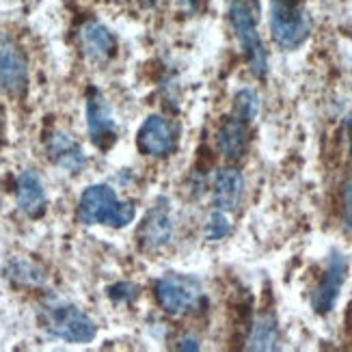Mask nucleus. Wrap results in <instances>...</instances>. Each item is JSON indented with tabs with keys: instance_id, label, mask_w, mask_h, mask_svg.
<instances>
[{
	"instance_id": "nucleus-1",
	"label": "nucleus",
	"mask_w": 352,
	"mask_h": 352,
	"mask_svg": "<svg viewBox=\"0 0 352 352\" xmlns=\"http://www.w3.org/2000/svg\"><path fill=\"white\" fill-rule=\"evenodd\" d=\"M76 217L82 225H111L119 229L134 221L136 208L130 201H121L117 192L106 184H94L80 195Z\"/></svg>"
},
{
	"instance_id": "nucleus-2",
	"label": "nucleus",
	"mask_w": 352,
	"mask_h": 352,
	"mask_svg": "<svg viewBox=\"0 0 352 352\" xmlns=\"http://www.w3.org/2000/svg\"><path fill=\"white\" fill-rule=\"evenodd\" d=\"M229 24L234 28V35L240 43V50L247 56L249 69L255 78H266L268 74V52L264 41L257 33V15L249 0H229L227 7Z\"/></svg>"
},
{
	"instance_id": "nucleus-3",
	"label": "nucleus",
	"mask_w": 352,
	"mask_h": 352,
	"mask_svg": "<svg viewBox=\"0 0 352 352\" xmlns=\"http://www.w3.org/2000/svg\"><path fill=\"white\" fill-rule=\"evenodd\" d=\"M268 26L281 50H296L311 35V18L300 0H270Z\"/></svg>"
},
{
	"instance_id": "nucleus-4",
	"label": "nucleus",
	"mask_w": 352,
	"mask_h": 352,
	"mask_svg": "<svg viewBox=\"0 0 352 352\" xmlns=\"http://www.w3.org/2000/svg\"><path fill=\"white\" fill-rule=\"evenodd\" d=\"M43 329L69 344H89L98 335V327L85 311L74 305H48L43 309Z\"/></svg>"
},
{
	"instance_id": "nucleus-5",
	"label": "nucleus",
	"mask_w": 352,
	"mask_h": 352,
	"mask_svg": "<svg viewBox=\"0 0 352 352\" xmlns=\"http://www.w3.org/2000/svg\"><path fill=\"white\" fill-rule=\"evenodd\" d=\"M348 277V259L340 249H331L327 257V268L322 279L311 292V309L320 316H327L335 309L342 294L344 281Z\"/></svg>"
},
{
	"instance_id": "nucleus-6",
	"label": "nucleus",
	"mask_w": 352,
	"mask_h": 352,
	"mask_svg": "<svg viewBox=\"0 0 352 352\" xmlns=\"http://www.w3.org/2000/svg\"><path fill=\"white\" fill-rule=\"evenodd\" d=\"M156 300L160 307L171 314L179 316L188 311L201 296V283L195 277H184V274H164L156 281Z\"/></svg>"
},
{
	"instance_id": "nucleus-7",
	"label": "nucleus",
	"mask_w": 352,
	"mask_h": 352,
	"mask_svg": "<svg viewBox=\"0 0 352 352\" xmlns=\"http://www.w3.org/2000/svg\"><path fill=\"white\" fill-rule=\"evenodd\" d=\"M141 154L151 158H166L177 147V128L162 115H149L136 134Z\"/></svg>"
},
{
	"instance_id": "nucleus-8",
	"label": "nucleus",
	"mask_w": 352,
	"mask_h": 352,
	"mask_svg": "<svg viewBox=\"0 0 352 352\" xmlns=\"http://www.w3.org/2000/svg\"><path fill=\"white\" fill-rule=\"evenodd\" d=\"M87 130L89 139L98 149H111L117 141V126L109 102L104 100L100 91L91 89L87 98Z\"/></svg>"
},
{
	"instance_id": "nucleus-9",
	"label": "nucleus",
	"mask_w": 352,
	"mask_h": 352,
	"mask_svg": "<svg viewBox=\"0 0 352 352\" xmlns=\"http://www.w3.org/2000/svg\"><path fill=\"white\" fill-rule=\"evenodd\" d=\"M28 82V63L20 45L7 33H0V91L18 96Z\"/></svg>"
},
{
	"instance_id": "nucleus-10",
	"label": "nucleus",
	"mask_w": 352,
	"mask_h": 352,
	"mask_svg": "<svg viewBox=\"0 0 352 352\" xmlns=\"http://www.w3.org/2000/svg\"><path fill=\"white\" fill-rule=\"evenodd\" d=\"M136 238H139V244L145 251H158L171 242L173 223H171L169 204H166L164 199H160V201L145 214Z\"/></svg>"
},
{
	"instance_id": "nucleus-11",
	"label": "nucleus",
	"mask_w": 352,
	"mask_h": 352,
	"mask_svg": "<svg viewBox=\"0 0 352 352\" xmlns=\"http://www.w3.org/2000/svg\"><path fill=\"white\" fill-rule=\"evenodd\" d=\"M15 204L20 212L30 219H37L45 210V190L39 175L33 169H24L15 179Z\"/></svg>"
},
{
	"instance_id": "nucleus-12",
	"label": "nucleus",
	"mask_w": 352,
	"mask_h": 352,
	"mask_svg": "<svg viewBox=\"0 0 352 352\" xmlns=\"http://www.w3.org/2000/svg\"><path fill=\"white\" fill-rule=\"evenodd\" d=\"M45 151H48V158L58 169L69 171V173L82 171L87 164L82 147L65 132H54L48 139V143H45Z\"/></svg>"
},
{
	"instance_id": "nucleus-13",
	"label": "nucleus",
	"mask_w": 352,
	"mask_h": 352,
	"mask_svg": "<svg viewBox=\"0 0 352 352\" xmlns=\"http://www.w3.org/2000/svg\"><path fill=\"white\" fill-rule=\"evenodd\" d=\"M244 192V177L236 166H223L214 177V206L225 212H236Z\"/></svg>"
},
{
	"instance_id": "nucleus-14",
	"label": "nucleus",
	"mask_w": 352,
	"mask_h": 352,
	"mask_svg": "<svg viewBox=\"0 0 352 352\" xmlns=\"http://www.w3.org/2000/svg\"><path fill=\"white\" fill-rule=\"evenodd\" d=\"M78 41H80V48L82 52L94 58V60H104L109 58L115 48H117V41L115 35L111 33L109 28L100 22H87L80 26V33H78Z\"/></svg>"
},
{
	"instance_id": "nucleus-15",
	"label": "nucleus",
	"mask_w": 352,
	"mask_h": 352,
	"mask_svg": "<svg viewBox=\"0 0 352 352\" xmlns=\"http://www.w3.org/2000/svg\"><path fill=\"white\" fill-rule=\"evenodd\" d=\"M244 126L247 124L236 119L234 115L227 117L221 124L217 132V145L227 160H238L244 156V151H247V128Z\"/></svg>"
},
{
	"instance_id": "nucleus-16",
	"label": "nucleus",
	"mask_w": 352,
	"mask_h": 352,
	"mask_svg": "<svg viewBox=\"0 0 352 352\" xmlns=\"http://www.w3.org/2000/svg\"><path fill=\"white\" fill-rule=\"evenodd\" d=\"M277 342H279L277 318H274V314H270V311L259 314L251 324L247 348L255 350V352H268V350L277 348Z\"/></svg>"
},
{
	"instance_id": "nucleus-17",
	"label": "nucleus",
	"mask_w": 352,
	"mask_h": 352,
	"mask_svg": "<svg viewBox=\"0 0 352 352\" xmlns=\"http://www.w3.org/2000/svg\"><path fill=\"white\" fill-rule=\"evenodd\" d=\"M259 113V98L253 89H240L234 96V106H232V115L244 124H251Z\"/></svg>"
},
{
	"instance_id": "nucleus-18",
	"label": "nucleus",
	"mask_w": 352,
	"mask_h": 352,
	"mask_svg": "<svg viewBox=\"0 0 352 352\" xmlns=\"http://www.w3.org/2000/svg\"><path fill=\"white\" fill-rule=\"evenodd\" d=\"M229 232H232V225H229V219H227L225 210L214 208L212 214L208 217L206 227H204V236H206V240H210V242H219V240L227 238Z\"/></svg>"
},
{
	"instance_id": "nucleus-19",
	"label": "nucleus",
	"mask_w": 352,
	"mask_h": 352,
	"mask_svg": "<svg viewBox=\"0 0 352 352\" xmlns=\"http://www.w3.org/2000/svg\"><path fill=\"white\" fill-rule=\"evenodd\" d=\"M136 287L134 283H117L113 287H109V296L115 300V302H121V300H134L136 298Z\"/></svg>"
},
{
	"instance_id": "nucleus-20",
	"label": "nucleus",
	"mask_w": 352,
	"mask_h": 352,
	"mask_svg": "<svg viewBox=\"0 0 352 352\" xmlns=\"http://www.w3.org/2000/svg\"><path fill=\"white\" fill-rule=\"evenodd\" d=\"M342 214H344L346 227L352 229V179H348L344 184V190H342Z\"/></svg>"
},
{
	"instance_id": "nucleus-21",
	"label": "nucleus",
	"mask_w": 352,
	"mask_h": 352,
	"mask_svg": "<svg viewBox=\"0 0 352 352\" xmlns=\"http://www.w3.org/2000/svg\"><path fill=\"white\" fill-rule=\"evenodd\" d=\"M179 350H190V352H197L199 348V340L197 338H192V335H186V338H182L179 340V346H177Z\"/></svg>"
},
{
	"instance_id": "nucleus-22",
	"label": "nucleus",
	"mask_w": 352,
	"mask_h": 352,
	"mask_svg": "<svg viewBox=\"0 0 352 352\" xmlns=\"http://www.w3.org/2000/svg\"><path fill=\"white\" fill-rule=\"evenodd\" d=\"M346 130H348V136H350V151H352V113L346 115Z\"/></svg>"
},
{
	"instance_id": "nucleus-23",
	"label": "nucleus",
	"mask_w": 352,
	"mask_h": 352,
	"mask_svg": "<svg viewBox=\"0 0 352 352\" xmlns=\"http://www.w3.org/2000/svg\"><path fill=\"white\" fill-rule=\"evenodd\" d=\"M0 130H3V121H0Z\"/></svg>"
},
{
	"instance_id": "nucleus-24",
	"label": "nucleus",
	"mask_w": 352,
	"mask_h": 352,
	"mask_svg": "<svg viewBox=\"0 0 352 352\" xmlns=\"http://www.w3.org/2000/svg\"><path fill=\"white\" fill-rule=\"evenodd\" d=\"M143 3H151V0H143Z\"/></svg>"
}]
</instances>
